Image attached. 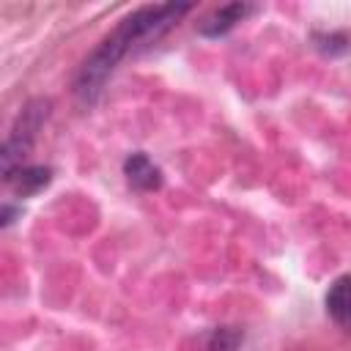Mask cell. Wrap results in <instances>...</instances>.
<instances>
[{
	"instance_id": "cell-1",
	"label": "cell",
	"mask_w": 351,
	"mask_h": 351,
	"mask_svg": "<svg viewBox=\"0 0 351 351\" xmlns=\"http://www.w3.org/2000/svg\"><path fill=\"white\" fill-rule=\"evenodd\" d=\"M192 5L189 3H159V5H143L137 11H132L129 16H123L112 33H107L101 38V44L85 58V63L80 66L77 71V80H74V93L82 99V101H93L107 77L118 69V63L137 52L140 47H148L154 44L159 36H165Z\"/></svg>"
},
{
	"instance_id": "cell-6",
	"label": "cell",
	"mask_w": 351,
	"mask_h": 351,
	"mask_svg": "<svg viewBox=\"0 0 351 351\" xmlns=\"http://www.w3.org/2000/svg\"><path fill=\"white\" fill-rule=\"evenodd\" d=\"M239 340H241V332H239V329L222 326V329H214V332H211L208 348H211V351H233Z\"/></svg>"
},
{
	"instance_id": "cell-3",
	"label": "cell",
	"mask_w": 351,
	"mask_h": 351,
	"mask_svg": "<svg viewBox=\"0 0 351 351\" xmlns=\"http://www.w3.org/2000/svg\"><path fill=\"white\" fill-rule=\"evenodd\" d=\"M123 176H126V181H129L134 189H140V192H154V189L162 186V170H159V167L151 162V156L143 154V151H134V154L126 156V162H123Z\"/></svg>"
},
{
	"instance_id": "cell-4",
	"label": "cell",
	"mask_w": 351,
	"mask_h": 351,
	"mask_svg": "<svg viewBox=\"0 0 351 351\" xmlns=\"http://www.w3.org/2000/svg\"><path fill=\"white\" fill-rule=\"evenodd\" d=\"M348 274H340L335 282H332V288H329V293H326V313L335 318V324L337 326H348V315H351V299H348Z\"/></svg>"
},
{
	"instance_id": "cell-5",
	"label": "cell",
	"mask_w": 351,
	"mask_h": 351,
	"mask_svg": "<svg viewBox=\"0 0 351 351\" xmlns=\"http://www.w3.org/2000/svg\"><path fill=\"white\" fill-rule=\"evenodd\" d=\"M49 176H52V170L49 167H14L11 173H8V181H11V186L16 189V195H33V192H38L41 186H47L49 184Z\"/></svg>"
},
{
	"instance_id": "cell-2",
	"label": "cell",
	"mask_w": 351,
	"mask_h": 351,
	"mask_svg": "<svg viewBox=\"0 0 351 351\" xmlns=\"http://www.w3.org/2000/svg\"><path fill=\"white\" fill-rule=\"evenodd\" d=\"M255 8L250 5V3H228V5H219L217 11H211L200 25H197V30L203 33V36H208V38H219V36H225L228 30H233L239 22H244V16L247 14H252Z\"/></svg>"
},
{
	"instance_id": "cell-7",
	"label": "cell",
	"mask_w": 351,
	"mask_h": 351,
	"mask_svg": "<svg viewBox=\"0 0 351 351\" xmlns=\"http://www.w3.org/2000/svg\"><path fill=\"white\" fill-rule=\"evenodd\" d=\"M16 214H19V208H16V206H0V228L11 225V222L16 219Z\"/></svg>"
}]
</instances>
